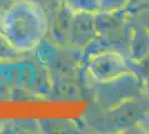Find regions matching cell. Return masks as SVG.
Masks as SVG:
<instances>
[{
    "mask_svg": "<svg viewBox=\"0 0 149 134\" xmlns=\"http://www.w3.org/2000/svg\"><path fill=\"white\" fill-rule=\"evenodd\" d=\"M126 69L127 67L124 59L116 54H104L96 58L90 66V70L93 72V77L104 82L123 76Z\"/></svg>",
    "mask_w": 149,
    "mask_h": 134,
    "instance_id": "obj_1",
    "label": "cell"
}]
</instances>
